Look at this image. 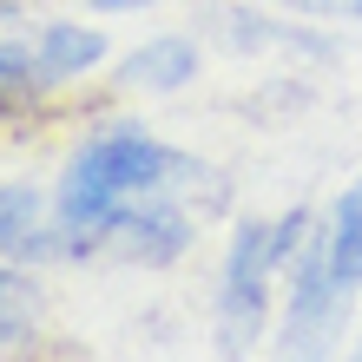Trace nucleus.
<instances>
[{"instance_id": "obj_5", "label": "nucleus", "mask_w": 362, "mask_h": 362, "mask_svg": "<svg viewBox=\"0 0 362 362\" xmlns=\"http://www.w3.org/2000/svg\"><path fill=\"white\" fill-rule=\"evenodd\" d=\"M0 257L13 264H53V257H86L79 230L66 218H47V204L33 198V185L0 191Z\"/></svg>"}, {"instance_id": "obj_8", "label": "nucleus", "mask_w": 362, "mask_h": 362, "mask_svg": "<svg viewBox=\"0 0 362 362\" xmlns=\"http://www.w3.org/2000/svg\"><path fill=\"white\" fill-rule=\"evenodd\" d=\"M329 270H336V284H349L362 290V178L336 198V218H329Z\"/></svg>"}, {"instance_id": "obj_7", "label": "nucleus", "mask_w": 362, "mask_h": 362, "mask_svg": "<svg viewBox=\"0 0 362 362\" xmlns=\"http://www.w3.org/2000/svg\"><path fill=\"white\" fill-rule=\"evenodd\" d=\"M99 53H105V40H99L93 27H66V20H53V27L40 33V47H33V59H40V73H47V79L93 73Z\"/></svg>"}, {"instance_id": "obj_9", "label": "nucleus", "mask_w": 362, "mask_h": 362, "mask_svg": "<svg viewBox=\"0 0 362 362\" xmlns=\"http://www.w3.org/2000/svg\"><path fill=\"white\" fill-rule=\"evenodd\" d=\"M40 323V290L13 257H0V343H20Z\"/></svg>"}, {"instance_id": "obj_3", "label": "nucleus", "mask_w": 362, "mask_h": 362, "mask_svg": "<svg viewBox=\"0 0 362 362\" xmlns=\"http://www.w3.org/2000/svg\"><path fill=\"white\" fill-rule=\"evenodd\" d=\"M270 270H276V224H238L218 284V349L238 362L264 336V303H270Z\"/></svg>"}, {"instance_id": "obj_6", "label": "nucleus", "mask_w": 362, "mask_h": 362, "mask_svg": "<svg viewBox=\"0 0 362 362\" xmlns=\"http://www.w3.org/2000/svg\"><path fill=\"white\" fill-rule=\"evenodd\" d=\"M191 73H198V47L191 40H152V47H139L132 59H125V86H139V93H178L191 86Z\"/></svg>"}, {"instance_id": "obj_12", "label": "nucleus", "mask_w": 362, "mask_h": 362, "mask_svg": "<svg viewBox=\"0 0 362 362\" xmlns=\"http://www.w3.org/2000/svg\"><path fill=\"white\" fill-rule=\"evenodd\" d=\"M86 7H99V13H132V7H152V0H86Z\"/></svg>"}, {"instance_id": "obj_10", "label": "nucleus", "mask_w": 362, "mask_h": 362, "mask_svg": "<svg viewBox=\"0 0 362 362\" xmlns=\"http://www.w3.org/2000/svg\"><path fill=\"white\" fill-rule=\"evenodd\" d=\"M40 59H27L20 47H0V119L7 112H27L33 105V93H40Z\"/></svg>"}, {"instance_id": "obj_4", "label": "nucleus", "mask_w": 362, "mask_h": 362, "mask_svg": "<svg viewBox=\"0 0 362 362\" xmlns=\"http://www.w3.org/2000/svg\"><path fill=\"white\" fill-rule=\"evenodd\" d=\"M191 244V218L165 198H139V204H125L105 218L99 230V250H112V257H132V264H172L178 250Z\"/></svg>"}, {"instance_id": "obj_11", "label": "nucleus", "mask_w": 362, "mask_h": 362, "mask_svg": "<svg viewBox=\"0 0 362 362\" xmlns=\"http://www.w3.org/2000/svg\"><path fill=\"white\" fill-rule=\"evenodd\" d=\"M296 13H349V20H362V0H290Z\"/></svg>"}, {"instance_id": "obj_1", "label": "nucleus", "mask_w": 362, "mask_h": 362, "mask_svg": "<svg viewBox=\"0 0 362 362\" xmlns=\"http://www.w3.org/2000/svg\"><path fill=\"white\" fill-rule=\"evenodd\" d=\"M185 172H198V165L178 158V152H165L158 139L132 132V125H119V132L86 139V152H79V158L66 165V178H59L53 211L79 230V244H86V257H93V250H99V230H105L112 211L185 185Z\"/></svg>"}, {"instance_id": "obj_13", "label": "nucleus", "mask_w": 362, "mask_h": 362, "mask_svg": "<svg viewBox=\"0 0 362 362\" xmlns=\"http://www.w3.org/2000/svg\"><path fill=\"white\" fill-rule=\"evenodd\" d=\"M349 362H362V343H356V349H349Z\"/></svg>"}, {"instance_id": "obj_2", "label": "nucleus", "mask_w": 362, "mask_h": 362, "mask_svg": "<svg viewBox=\"0 0 362 362\" xmlns=\"http://www.w3.org/2000/svg\"><path fill=\"white\" fill-rule=\"evenodd\" d=\"M349 284L329 270V238L310 230L303 250L290 257V316H284V362H329L336 329L349 316Z\"/></svg>"}]
</instances>
